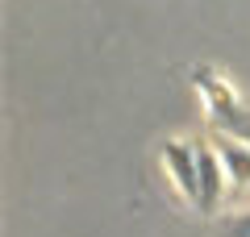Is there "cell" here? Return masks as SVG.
I'll list each match as a JSON object with an SVG mask.
<instances>
[{
  "label": "cell",
  "instance_id": "6da1fadb",
  "mask_svg": "<svg viewBox=\"0 0 250 237\" xmlns=\"http://www.w3.org/2000/svg\"><path fill=\"white\" fill-rule=\"evenodd\" d=\"M196 88L205 96V108H208V121H213L217 133L225 138H238V141H250V108L242 104V96L233 92L229 79H221L217 71H196Z\"/></svg>",
  "mask_w": 250,
  "mask_h": 237
},
{
  "label": "cell",
  "instance_id": "7a4b0ae2",
  "mask_svg": "<svg viewBox=\"0 0 250 237\" xmlns=\"http://www.w3.org/2000/svg\"><path fill=\"white\" fill-rule=\"evenodd\" d=\"M163 167H167V175L179 183V192L188 196L192 204H200V154L192 141H167L163 146Z\"/></svg>",
  "mask_w": 250,
  "mask_h": 237
},
{
  "label": "cell",
  "instance_id": "3957f363",
  "mask_svg": "<svg viewBox=\"0 0 250 237\" xmlns=\"http://www.w3.org/2000/svg\"><path fill=\"white\" fill-rule=\"evenodd\" d=\"M196 154H200V204L196 208L200 212H217V204H221V196H225V167H221V158H217V150L208 146H196Z\"/></svg>",
  "mask_w": 250,
  "mask_h": 237
},
{
  "label": "cell",
  "instance_id": "277c9868",
  "mask_svg": "<svg viewBox=\"0 0 250 237\" xmlns=\"http://www.w3.org/2000/svg\"><path fill=\"white\" fill-rule=\"evenodd\" d=\"M208 146L217 150L225 175H229L233 187H250V141H238V138H225V133H213Z\"/></svg>",
  "mask_w": 250,
  "mask_h": 237
},
{
  "label": "cell",
  "instance_id": "5b68a950",
  "mask_svg": "<svg viewBox=\"0 0 250 237\" xmlns=\"http://www.w3.org/2000/svg\"><path fill=\"white\" fill-rule=\"evenodd\" d=\"M229 237H250V212H242V217L229 220Z\"/></svg>",
  "mask_w": 250,
  "mask_h": 237
}]
</instances>
